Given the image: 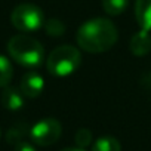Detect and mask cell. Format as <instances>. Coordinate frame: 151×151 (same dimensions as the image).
I'll use <instances>...</instances> for the list:
<instances>
[{
	"label": "cell",
	"instance_id": "6da1fadb",
	"mask_svg": "<svg viewBox=\"0 0 151 151\" xmlns=\"http://www.w3.org/2000/svg\"><path fill=\"white\" fill-rule=\"evenodd\" d=\"M117 28L107 18H93L77 30V45L89 53H102L110 50L117 42Z\"/></svg>",
	"mask_w": 151,
	"mask_h": 151
},
{
	"label": "cell",
	"instance_id": "7a4b0ae2",
	"mask_svg": "<svg viewBox=\"0 0 151 151\" xmlns=\"http://www.w3.org/2000/svg\"><path fill=\"white\" fill-rule=\"evenodd\" d=\"M8 52L19 65L27 68H37L45 58L42 43L28 34L14 36L8 42Z\"/></svg>",
	"mask_w": 151,
	"mask_h": 151
},
{
	"label": "cell",
	"instance_id": "3957f363",
	"mask_svg": "<svg viewBox=\"0 0 151 151\" xmlns=\"http://www.w3.org/2000/svg\"><path fill=\"white\" fill-rule=\"evenodd\" d=\"M82 64L80 50L71 45H61L50 52L46 59L47 71L55 77H67Z\"/></svg>",
	"mask_w": 151,
	"mask_h": 151
},
{
	"label": "cell",
	"instance_id": "277c9868",
	"mask_svg": "<svg viewBox=\"0 0 151 151\" xmlns=\"http://www.w3.org/2000/svg\"><path fill=\"white\" fill-rule=\"evenodd\" d=\"M11 22L21 33H33L45 25V15L39 6L33 3H22L12 11Z\"/></svg>",
	"mask_w": 151,
	"mask_h": 151
},
{
	"label": "cell",
	"instance_id": "5b68a950",
	"mask_svg": "<svg viewBox=\"0 0 151 151\" xmlns=\"http://www.w3.org/2000/svg\"><path fill=\"white\" fill-rule=\"evenodd\" d=\"M61 133H62L61 123L52 117L39 120L30 129V136H31L33 142L37 145H42V147H47V145H52L53 142H56L59 139Z\"/></svg>",
	"mask_w": 151,
	"mask_h": 151
},
{
	"label": "cell",
	"instance_id": "8992f818",
	"mask_svg": "<svg viewBox=\"0 0 151 151\" xmlns=\"http://www.w3.org/2000/svg\"><path fill=\"white\" fill-rule=\"evenodd\" d=\"M45 89V80L37 71H28L24 74V77L19 85V91L25 98H37L42 95Z\"/></svg>",
	"mask_w": 151,
	"mask_h": 151
},
{
	"label": "cell",
	"instance_id": "52a82bcc",
	"mask_svg": "<svg viewBox=\"0 0 151 151\" xmlns=\"http://www.w3.org/2000/svg\"><path fill=\"white\" fill-rule=\"evenodd\" d=\"M130 50L135 56H145L151 50V36L148 31L139 30L130 39Z\"/></svg>",
	"mask_w": 151,
	"mask_h": 151
},
{
	"label": "cell",
	"instance_id": "ba28073f",
	"mask_svg": "<svg viewBox=\"0 0 151 151\" xmlns=\"http://www.w3.org/2000/svg\"><path fill=\"white\" fill-rule=\"evenodd\" d=\"M135 18L141 30L148 33L151 31V0H136Z\"/></svg>",
	"mask_w": 151,
	"mask_h": 151
},
{
	"label": "cell",
	"instance_id": "9c48e42d",
	"mask_svg": "<svg viewBox=\"0 0 151 151\" xmlns=\"http://www.w3.org/2000/svg\"><path fill=\"white\" fill-rule=\"evenodd\" d=\"M24 95L19 89L17 88H11V86H6L2 92V105L11 111H17L19 108L24 107Z\"/></svg>",
	"mask_w": 151,
	"mask_h": 151
},
{
	"label": "cell",
	"instance_id": "30bf717a",
	"mask_svg": "<svg viewBox=\"0 0 151 151\" xmlns=\"http://www.w3.org/2000/svg\"><path fill=\"white\" fill-rule=\"evenodd\" d=\"M92 151H122V147H120V142L116 138L101 136L93 142Z\"/></svg>",
	"mask_w": 151,
	"mask_h": 151
},
{
	"label": "cell",
	"instance_id": "8fae6325",
	"mask_svg": "<svg viewBox=\"0 0 151 151\" xmlns=\"http://www.w3.org/2000/svg\"><path fill=\"white\" fill-rule=\"evenodd\" d=\"M129 6V0H102V8L105 14L111 17L122 15Z\"/></svg>",
	"mask_w": 151,
	"mask_h": 151
},
{
	"label": "cell",
	"instance_id": "7c38bea8",
	"mask_svg": "<svg viewBox=\"0 0 151 151\" xmlns=\"http://www.w3.org/2000/svg\"><path fill=\"white\" fill-rule=\"evenodd\" d=\"M12 76H14V68L11 61L6 56L0 55V88H6L12 80Z\"/></svg>",
	"mask_w": 151,
	"mask_h": 151
},
{
	"label": "cell",
	"instance_id": "4fadbf2b",
	"mask_svg": "<svg viewBox=\"0 0 151 151\" xmlns=\"http://www.w3.org/2000/svg\"><path fill=\"white\" fill-rule=\"evenodd\" d=\"M45 30L49 36L52 37H58V36H62L64 31H65V25L62 24V21L59 19H49L45 22Z\"/></svg>",
	"mask_w": 151,
	"mask_h": 151
},
{
	"label": "cell",
	"instance_id": "5bb4252c",
	"mask_svg": "<svg viewBox=\"0 0 151 151\" xmlns=\"http://www.w3.org/2000/svg\"><path fill=\"white\" fill-rule=\"evenodd\" d=\"M74 141H76V145L80 147V148H86L92 144V132L86 127L83 129H79L76 132V136H74Z\"/></svg>",
	"mask_w": 151,
	"mask_h": 151
},
{
	"label": "cell",
	"instance_id": "9a60e30c",
	"mask_svg": "<svg viewBox=\"0 0 151 151\" xmlns=\"http://www.w3.org/2000/svg\"><path fill=\"white\" fill-rule=\"evenodd\" d=\"M24 135H25V126H24V124H18V126H14V127H11V129L8 130L6 139H8V142L17 145L18 142L22 141Z\"/></svg>",
	"mask_w": 151,
	"mask_h": 151
},
{
	"label": "cell",
	"instance_id": "2e32d148",
	"mask_svg": "<svg viewBox=\"0 0 151 151\" xmlns=\"http://www.w3.org/2000/svg\"><path fill=\"white\" fill-rule=\"evenodd\" d=\"M14 151H37L31 144H28V142H24V141H21V142H18L17 145H15V148H14Z\"/></svg>",
	"mask_w": 151,
	"mask_h": 151
},
{
	"label": "cell",
	"instance_id": "e0dca14e",
	"mask_svg": "<svg viewBox=\"0 0 151 151\" xmlns=\"http://www.w3.org/2000/svg\"><path fill=\"white\" fill-rule=\"evenodd\" d=\"M142 85H144L145 88L151 89V73H150V74H147L145 77L142 79Z\"/></svg>",
	"mask_w": 151,
	"mask_h": 151
},
{
	"label": "cell",
	"instance_id": "ac0fdd59",
	"mask_svg": "<svg viewBox=\"0 0 151 151\" xmlns=\"http://www.w3.org/2000/svg\"><path fill=\"white\" fill-rule=\"evenodd\" d=\"M61 151H85V148H80V147H73V148H64Z\"/></svg>",
	"mask_w": 151,
	"mask_h": 151
},
{
	"label": "cell",
	"instance_id": "d6986e66",
	"mask_svg": "<svg viewBox=\"0 0 151 151\" xmlns=\"http://www.w3.org/2000/svg\"><path fill=\"white\" fill-rule=\"evenodd\" d=\"M0 136H2V132H0Z\"/></svg>",
	"mask_w": 151,
	"mask_h": 151
}]
</instances>
